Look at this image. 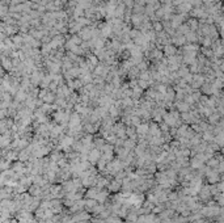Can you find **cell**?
Masks as SVG:
<instances>
[{"label":"cell","instance_id":"3957f363","mask_svg":"<svg viewBox=\"0 0 224 223\" xmlns=\"http://www.w3.org/2000/svg\"><path fill=\"white\" fill-rule=\"evenodd\" d=\"M177 107H178V109H180V112H182V113H185V112H188L189 110V105L188 103H177Z\"/></svg>","mask_w":224,"mask_h":223},{"label":"cell","instance_id":"6da1fadb","mask_svg":"<svg viewBox=\"0 0 224 223\" xmlns=\"http://www.w3.org/2000/svg\"><path fill=\"white\" fill-rule=\"evenodd\" d=\"M162 117H164V122H166L168 126H174V125H178L180 122V114L177 112H169Z\"/></svg>","mask_w":224,"mask_h":223},{"label":"cell","instance_id":"7a4b0ae2","mask_svg":"<svg viewBox=\"0 0 224 223\" xmlns=\"http://www.w3.org/2000/svg\"><path fill=\"white\" fill-rule=\"evenodd\" d=\"M148 125H147V123H143V125H140L139 127H138V134H139V135H142V136H144L146 135V133L147 131H148Z\"/></svg>","mask_w":224,"mask_h":223},{"label":"cell","instance_id":"277c9868","mask_svg":"<svg viewBox=\"0 0 224 223\" xmlns=\"http://www.w3.org/2000/svg\"><path fill=\"white\" fill-rule=\"evenodd\" d=\"M0 142H1V144H8V142H9L8 135H7V136H0Z\"/></svg>","mask_w":224,"mask_h":223}]
</instances>
